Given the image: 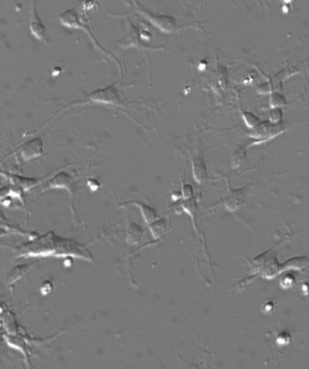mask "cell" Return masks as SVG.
<instances>
[{
  "instance_id": "15",
  "label": "cell",
  "mask_w": 309,
  "mask_h": 369,
  "mask_svg": "<svg viewBox=\"0 0 309 369\" xmlns=\"http://www.w3.org/2000/svg\"><path fill=\"white\" fill-rule=\"evenodd\" d=\"M182 195L184 198L188 199L192 195V187L190 185L184 184L182 186Z\"/></svg>"
},
{
  "instance_id": "13",
  "label": "cell",
  "mask_w": 309,
  "mask_h": 369,
  "mask_svg": "<svg viewBox=\"0 0 309 369\" xmlns=\"http://www.w3.org/2000/svg\"><path fill=\"white\" fill-rule=\"evenodd\" d=\"M286 98L280 94H273L271 96L270 104L273 106H281L286 104Z\"/></svg>"
},
{
  "instance_id": "6",
  "label": "cell",
  "mask_w": 309,
  "mask_h": 369,
  "mask_svg": "<svg viewBox=\"0 0 309 369\" xmlns=\"http://www.w3.org/2000/svg\"><path fill=\"white\" fill-rule=\"evenodd\" d=\"M51 189L66 190L69 194L72 195V179L66 172H58L51 180H48L44 185V190Z\"/></svg>"
},
{
  "instance_id": "11",
  "label": "cell",
  "mask_w": 309,
  "mask_h": 369,
  "mask_svg": "<svg viewBox=\"0 0 309 369\" xmlns=\"http://www.w3.org/2000/svg\"><path fill=\"white\" fill-rule=\"evenodd\" d=\"M33 265H34L33 263L32 264H23V265H20V266L14 268L6 277L8 285L10 286V285L14 284L16 282L24 276L26 272H28Z\"/></svg>"
},
{
  "instance_id": "16",
  "label": "cell",
  "mask_w": 309,
  "mask_h": 369,
  "mask_svg": "<svg viewBox=\"0 0 309 369\" xmlns=\"http://www.w3.org/2000/svg\"><path fill=\"white\" fill-rule=\"evenodd\" d=\"M282 116V112L280 109H275L271 112V120L273 122H278Z\"/></svg>"
},
{
  "instance_id": "2",
  "label": "cell",
  "mask_w": 309,
  "mask_h": 369,
  "mask_svg": "<svg viewBox=\"0 0 309 369\" xmlns=\"http://www.w3.org/2000/svg\"><path fill=\"white\" fill-rule=\"evenodd\" d=\"M132 2L136 6L137 12L162 33L170 34L177 30V22L174 16L169 15H157L146 10L144 6L139 4L136 0H132Z\"/></svg>"
},
{
  "instance_id": "10",
  "label": "cell",
  "mask_w": 309,
  "mask_h": 369,
  "mask_svg": "<svg viewBox=\"0 0 309 369\" xmlns=\"http://www.w3.org/2000/svg\"><path fill=\"white\" fill-rule=\"evenodd\" d=\"M142 236V230L139 225L132 222H129L128 228H127V235H126V242L127 243L134 246L140 242V238Z\"/></svg>"
},
{
  "instance_id": "4",
  "label": "cell",
  "mask_w": 309,
  "mask_h": 369,
  "mask_svg": "<svg viewBox=\"0 0 309 369\" xmlns=\"http://www.w3.org/2000/svg\"><path fill=\"white\" fill-rule=\"evenodd\" d=\"M18 158L22 162H29L42 156L44 152V140L41 137H34L26 142L16 151Z\"/></svg>"
},
{
  "instance_id": "9",
  "label": "cell",
  "mask_w": 309,
  "mask_h": 369,
  "mask_svg": "<svg viewBox=\"0 0 309 369\" xmlns=\"http://www.w3.org/2000/svg\"><path fill=\"white\" fill-rule=\"evenodd\" d=\"M168 220L167 218H157L150 224V230L154 240L162 238L167 232Z\"/></svg>"
},
{
  "instance_id": "5",
  "label": "cell",
  "mask_w": 309,
  "mask_h": 369,
  "mask_svg": "<svg viewBox=\"0 0 309 369\" xmlns=\"http://www.w3.org/2000/svg\"><path fill=\"white\" fill-rule=\"evenodd\" d=\"M29 30L31 34L34 36L36 39L39 41H42L46 44H48V39L46 36V28L44 24L39 18L36 8V0H33L32 3V10L30 13V21H29Z\"/></svg>"
},
{
  "instance_id": "1",
  "label": "cell",
  "mask_w": 309,
  "mask_h": 369,
  "mask_svg": "<svg viewBox=\"0 0 309 369\" xmlns=\"http://www.w3.org/2000/svg\"><path fill=\"white\" fill-rule=\"evenodd\" d=\"M84 102L88 104H96L111 107H124V102L118 91L116 83L107 86L106 88H99L87 96Z\"/></svg>"
},
{
  "instance_id": "14",
  "label": "cell",
  "mask_w": 309,
  "mask_h": 369,
  "mask_svg": "<svg viewBox=\"0 0 309 369\" xmlns=\"http://www.w3.org/2000/svg\"><path fill=\"white\" fill-rule=\"evenodd\" d=\"M243 117H244V119H245V121H246V124H248V126H256V124H258V122H260L258 118L255 116L252 112H244Z\"/></svg>"
},
{
  "instance_id": "3",
  "label": "cell",
  "mask_w": 309,
  "mask_h": 369,
  "mask_svg": "<svg viewBox=\"0 0 309 369\" xmlns=\"http://www.w3.org/2000/svg\"><path fill=\"white\" fill-rule=\"evenodd\" d=\"M58 18V20L60 21V23L63 24L64 26H66V28H72V30H82V31H84V32L88 34V36L90 38V39L92 40V43L94 44V46H96L97 48L99 49V50H101L102 52L106 54L107 56H110L111 58L114 59L116 62L118 63V61L116 60V58H114L111 53L107 52L106 49L104 48L102 46L101 44L98 43V41H97L96 38L94 36V34H92V32H91L90 30L87 28V24H84L82 21H81V20H80V18H79V16H78L76 10H66V11H64V13H62L61 15L59 16ZM119 66H120V64H119Z\"/></svg>"
},
{
  "instance_id": "8",
  "label": "cell",
  "mask_w": 309,
  "mask_h": 369,
  "mask_svg": "<svg viewBox=\"0 0 309 369\" xmlns=\"http://www.w3.org/2000/svg\"><path fill=\"white\" fill-rule=\"evenodd\" d=\"M130 204L136 205V206H138L140 208V212H142V217L144 218V222L146 224L150 225L152 222H154L157 218H158V214L156 212V210L152 207H150V205L142 204V202H130Z\"/></svg>"
},
{
  "instance_id": "12",
  "label": "cell",
  "mask_w": 309,
  "mask_h": 369,
  "mask_svg": "<svg viewBox=\"0 0 309 369\" xmlns=\"http://www.w3.org/2000/svg\"><path fill=\"white\" fill-rule=\"evenodd\" d=\"M194 174L195 180L200 182L206 176V168L202 157L197 156L194 160Z\"/></svg>"
},
{
  "instance_id": "7",
  "label": "cell",
  "mask_w": 309,
  "mask_h": 369,
  "mask_svg": "<svg viewBox=\"0 0 309 369\" xmlns=\"http://www.w3.org/2000/svg\"><path fill=\"white\" fill-rule=\"evenodd\" d=\"M8 177L14 186H18L24 190L34 188V186L38 184L41 180H44V178L36 179V178H28V177H24V176L16 174L8 175Z\"/></svg>"
}]
</instances>
